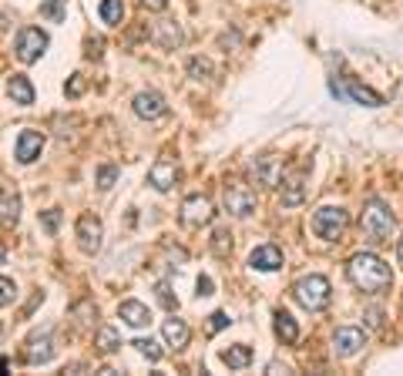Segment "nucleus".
Listing matches in <instances>:
<instances>
[{
  "label": "nucleus",
  "mask_w": 403,
  "mask_h": 376,
  "mask_svg": "<svg viewBox=\"0 0 403 376\" xmlns=\"http://www.w3.org/2000/svg\"><path fill=\"white\" fill-rule=\"evenodd\" d=\"M347 276L349 282L366 296H380L390 289V282H393V272H390V265L383 259H376L373 252H356L353 259L347 262Z\"/></svg>",
  "instance_id": "nucleus-1"
},
{
  "label": "nucleus",
  "mask_w": 403,
  "mask_h": 376,
  "mask_svg": "<svg viewBox=\"0 0 403 376\" xmlns=\"http://www.w3.org/2000/svg\"><path fill=\"white\" fill-rule=\"evenodd\" d=\"M292 299L299 303L303 309H309V313H320V309L330 306V299H333V293H330V279L326 276H303L292 282Z\"/></svg>",
  "instance_id": "nucleus-2"
},
{
  "label": "nucleus",
  "mask_w": 403,
  "mask_h": 376,
  "mask_svg": "<svg viewBox=\"0 0 403 376\" xmlns=\"http://www.w3.org/2000/svg\"><path fill=\"white\" fill-rule=\"evenodd\" d=\"M393 225H397V219H393L387 202L383 198H370L366 212H363V236L370 238V242H387Z\"/></svg>",
  "instance_id": "nucleus-3"
},
{
  "label": "nucleus",
  "mask_w": 403,
  "mask_h": 376,
  "mask_svg": "<svg viewBox=\"0 0 403 376\" xmlns=\"http://www.w3.org/2000/svg\"><path fill=\"white\" fill-rule=\"evenodd\" d=\"M347 225H349V215H347V209H339V205H323V209H316V215H313V232H316L323 242H339L343 232H347Z\"/></svg>",
  "instance_id": "nucleus-4"
},
{
  "label": "nucleus",
  "mask_w": 403,
  "mask_h": 376,
  "mask_svg": "<svg viewBox=\"0 0 403 376\" xmlns=\"http://www.w3.org/2000/svg\"><path fill=\"white\" fill-rule=\"evenodd\" d=\"M222 202H225V212H229V215H239V219H249L252 212L259 209L255 192H252L249 185H242V181H225Z\"/></svg>",
  "instance_id": "nucleus-5"
},
{
  "label": "nucleus",
  "mask_w": 403,
  "mask_h": 376,
  "mask_svg": "<svg viewBox=\"0 0 403 376\" xmlns=\"http://www.w3.org/2000/svg\"><path fill=\"white\" fill-rule=\"evenodd\" d=\"M330 91H333L339 101H356V104H366V108H380L383 104V95H376L373 87L353 81V78H343V81H330Z\"/></svg>",
  "instance_id": "nucleus-6"
},
{
  "label": "nucleus",
  "mask_w": 403,
  "mask_h": 376,
  "mask_svg": "<svg viewBox=\"0 0 403 376\" xmlns=\"http://www.w3.org/2000/svg\"><path fill=\"white\" fill-rule=\"evenodd\" d=\"M181 225L185 229H202V225H209L215 219V209H212V202L205 195H188L181 202Z\"/></svg>",
  "instance_id": "nucleus-7"
},
{
  "label": "nucleus",
  "mask_w": 403,
  "mask_h": 376,
  "mask_svg": "<svg viewBox=\"0 0 403 376\" xmlns=\"http://www.w3.org/2000/svg\"><path fill=\"white\" fill-rule=\"evenodd\" d=\"M44 47H47V34L41 28H24L17 34V57L24 64H34L44 54Z\"/></svg>",
  "instance_id": "nucleus-8"
},
{
  "label": "nucleus",
  "mask_w": 403,
  "mask_h": 376,
  "mask_svg": "<svg viewBox=\"0 0 403 376\" xmlns=\"http://www.w3.org/2000/svg\"><path fill=\"white\" fill-rule=\"evenodd\" d=\"M101 236H104V229H101L97 215H81L78 219V245H81V252L95 255L101 249Z\"/></svg>",
  "instance_id": "nucleus-9"
},
{
  "label": "nucleus",
  "mask_w": 403,
  "mask_h": 376,
  "mask_svg": "<svg viewBox=\"0 0 403 376\" xmlns=\"http://www.w3.org/2000/svg\"><path fill=\"white\" fill-rule=\"evenodd\" d=\"M363 346H366V333H363V329H356V326H343V329H336V336H333L336 356L349 360V356H356Z\"/></svg>",
  "instance_id": "nucleus-10"
},
{
  "label": "nucleus",
  "mask_w": 403,
  "mask_h": 376,
  "mask_svg": "<svg viewBox=\"0 0 403 376\" xmlns=\"http://www.w3.org/2000/svg\"><path fill=\"white\" fill-rule=\"evenodd\" d=\"M24 360L28 363H51L54 360V336H51V329H41V333H34L28 339V349H24Z\"/></svg>",
  "instance_id": "nucleus-11"
},
{
  "label": "nucleus",
  "mask_w": 403,
  "mask_h": 376,
  "mask_svg": "<svg viewBox=\"0 0 403 376\" xmlns=\"http://www.w3.org/2000/svg\"><path fill=\"white\" fill-rule=\"evenodd\" d=\"M131 108H135V114L145 118V121H155V118H162V114L168 111L165 98H162L158 91H138L135 101H131Z\"/></svg>",
  "instance_id": "nucleus-12"
},
{
  "label": "nucleus",
  "mask_w": 403,
  "mask_h": 376,
  "mask_svg": "<svg viewBox=\"0 0 403 376\" xmlns=\"http://www.w3.org/2000/svg\"><path fill=\"white\" fill-rule=\"evenodd\" d=\"M41 148H44V135H41V131L24 128V131L17 135V162H20V165L37 162V158H41Z\"/></svg>",
  "instance_id": "nucleus-13"
},
{
  "label": "nucleus",
  "mask_w": 403,
  "mask_h": 376,
  "mask_svg": "<svg viewBox=\"0 0 403 376\" xmlns=\"http://www.w3.org/2000/svg\"><path fill=\"white\" fill-rule=\"evenodd\" d=\"M279 175H282V168H279V158H272V154H263V158L252 162V178L265 185V188H276Z\"/></svg>",
  "instance_id": "nucleus-14"
},
{
  "label": "nucleus",
  "mask_w": 403,
  "mask_h": 376,
  "mask_svg": "<svg viewBox=\"0 0 403 376\" xmlns=\"http://www.w3.org/2000/svg\"><path fill=\"white\" fill-rule=\"evenodd\" d=\"M20 219V195L14 192V185H0V225L11 229Z\"/></svg>",
  "instance_id": "nucleus-15"
},
{
  "label": "nucleus",
  "mask_w": 403,
  "mask_h": 376,
  "mask_svg": "<svg viewBox=\"0 0 403 376\" xmlns=\"http://www.w3.org/2000/svg\"><path fill=\"white\" fill-rule=\"evenodd\" d=\"M175 181H179V168L172 165L168 158H158V162L148 168V185H155L158 192H168Z\"/></svg>",
  "instance_id": "nucleus-16"
},
{
  "label": "nucleus",
  "mask_w": 403,
  "mask_h": 376,
  "mask_svg": "<svg viewBox=\"0 0 403 376\" xmlns=\"http://www.w3.org/2000/svg\"><path fill=\"white\" fill-rule=\"evenodd\" d=\"M249 265L259 272H276V269H282V252L276 245H259V249H252Z\"/></svg>",
  "instance_id": "nucleus-17"
},
{
  "label": "nucleus",
  "mask_w": 403,
  "mask_h": 376,
  "mask_svg": "<svg viewBox=\"0 0 403 376\" xmlns=\"http://www.w3.org/2000/svg\"><path fill=\"white\" fill-rule=\"evenodd\" d=\"M118 316H121L128 326H135V329H141V326H148V322H152V313H148V306H145V303H138V299H125V303L118 306Z\"/></svg>",
  "instance_id": "nucleus-18"
},
{
  "label": "nucleus",
  "mask_w": 403,
  "mask_h": 376,
  "mask_svg": "<svg viewBox=\"0 0 403 376\" xmlns=\"http://www.w3.org/2000/svg\"><path fill=\"white\" fill-rule=\"evenodd\" d=\"M162 336H165V343L172 349H185L188 346V326H185V322L181 320H165V326H162Z\"/></svg>",
  "instance_id": "nucleus-19"
},
{
  "label": "nucleus",
  "mask_w": 403,
  "mask_h": 376,
  "mask_svg": "<svg viewBox=\"0 0 403 376\" xmlns=\"http://www.w3.org/2000/svg\"><path fill=\"white\" fill-rule=\"evenodd\" d=\"M303 198H306V178H303V175H292V178L282 185V205H286V209H296V205H303Z\"/></svg>",
  "instance_id": "nucleus-20"
},
{
  "label": "nucleus",
  "mask_w": 403,
  "mask_h": 376,
  "mask_svg": "<svg viewBox=\"0 0 403 376\" xmlns=\"http://www.w3.org/2000/svg\"><path fill=\"white\" fill-rule=\"evenodd\" d=\"M7 95H11L14 104H34V87H30V81L24 74H14V78L7 81Z\"/></svg>",
  "instance_id": "nucleus-21"
},
{
  "label": "nucleus",
  "mask_w": 403,
  "mask_h": 376,
  "mask_svg": "<svg viewBox=\"0 0 403 376\" xmlns=\"http://www.w3.org/2000/svg\"><path fill=\"white\" fill-rule=\"evenodd\" d=\"M272 320H276V336L286 343V346H292V343L299 339V326H296V320H292L286 309H276V316H272Z\"/></svg>",
  "instance_id": "nucleus-22"
},
{
  "label": "nucleus",
  "mask_w": 403,
  "mask_h": 376,
  "mask_svg": "<svg viewBox=\"0 0 403 376\" xmlns=\"http://www.w3.org/2000/svg\"><path fill=\"white\" fill-rule=\"evenodd\" d=\"M222 363L229 370H249L252 366V349L246 343H236V346H229L222 353Z\"/></svg>",
  "instance_id": "nucleus-23"
},
{
  "label": "nucleus",
  "mask_w": 403,
  "mask_h": 376,
  "mask_svg": "<svg viewBox=\"0 0 403 376\" xmlns=\"http://www.w3.org/2000/svg\"><path fill=\"white\" fill-rule=\"evenodd\" d=\"M155 41L172 51V47H179V44H181V28H179V24H172V20H162L158 30H155Z\"/></svg>",
  "instance_id": "nucleus-24"
},
{
  "label": "nucleus",
  "mask_w": 403,
  "mask_h": 376,
  "mask_svg": "<svg viewBox=\"0 0 403 376\" xmlns=\"http://www.w3.org/2000/svg\"><path fill=\"white\" fill-rule=\"evenodd\" d=\"M97 14L104 24H121V17H125V4L121 0H101V7H97Z\"/></svg>",
  "instance_id": "nucleus-25"
},
{
  "label": "nucleus",
  "mask_w": 403,
  "mask_h": 376,
  "mask_svg": "<svg viewBox=\"0 0 403 376\" xmlns=\"http://www.w3.org/2000/svg\"><path fill=\"white\" fill-rule=\"evenodd\" d=\"M95 346H97V353H104V356H112L114 349L121 346V339H118V333H114L112 326H101V329H97Z\"/></svg>",
  "instance_id": "nucleus-26"
},
{
  "label": "nucleus",
  "mask_w": 403,
  "mask_h": 376,
  "mask_svg": "<svg viewBox=\"0 0 403 376\" xmlns=\"http://www.w3.org/2000/svg\"><path fill=\"white\" fill-rule=\"evenodd\" d=\"M212 252L222 255V259L232 252V232H229V229H215V236H212Z\"/></svg>",
  "instance_id": "nucleus-27"
},
{
  "label": "nucleus",
  "mask_w": 403,
  "mask_h": 376,
  "mask_svg": "<svg viewBox=\"0 0 403 376\" xmlns=\"http://www.w3.org/2000/svg\"><path fill=\"white\" fill-rule=\"evenodd\" d=\"M131 346L138 349L141 356H148V360H152V363H158V360H162V349H158V343H155L152 336H148V339H145V336H138V339H135Z\"/></svg>",
  "instance_id": "nucleus-28"
},
{
  "label": "nucleus",
  "mask_w": 403,
  "mask_h": 376,
  "mask_svg": "<svg viewBox=\"0 0 403 376\" xmlns=\"http://www.w3.org/2000/svg\"><path fill=\"white\" fill-rule=\"evenodd\" d=\"M114 181H118V168H114V165H101V168H97V188H101V192H108Z\"/></svg>",
  "instance_id": "nucleus-29"
},
{
  "label": "nucleus",
  "mask_w": 403,
  "mask_h": 376,
  "mask_svg": "<svg viewBox=\"0 0 403 376\" xmlns=\"http://www.w3.org/2000/svg\"><path fill=\"white\" fill-rule=\"evenodd\" d=\"M41 17H47V20L61 24V20H64V0H47V4L41 7Z\"/></svg>",
  "instance_id": "nucleus-30"
},
{
  "label": "nucleus",
  "mask_w": 403,
  "mask_h": 376,
  "mask_svg": "<svg viewBox=\"0 0 403 376\" xmlns=\"http://www.w3.org/2000/svg\"><path fill=\"white\" fill-rule=\"evenodd\" d=\"M188 74L202 81V78H209V74H212V64L205 61V57H192V61H188Z\"/></svg>",
  "instance_id": "nucleus-31"
},
{
  "label": "nucleus",
  "mask_w": 403,
  "mask_h": 376,
  "mask_svg": "<svg viewBox=\"0 0 403 376\" xmlns=\"http://www.w3.org/2000/svg\"><path fill=\"white\" fill-rule=\"evenodd\" d=\"M155 293H158V303H162L165 309H172V313L179 309V299L172 296V289H168V282H158V286H155Z\"/></svg>",
  "instance_id": "nucleus-32"
},
{
  "label": "nucleus",
  "mask_w": 403,
  "mask_h": 376,
  "mask_svg": "<svg viewBox=\"0 0 403 376\" xmlns=\"http://www.w3.org/2000/svg\"><path fill=\"white\" fill-rule=\"evenodd\" d=\"M14 296H17V286L11 282V279L0 276V306H11V303H14Z\"/></svg>",
  "instance_id": "nucleus-33"
},
{
  "label": "nucleus",
  "mask_w": 403,
  "mask_h": 376,
  "mask_svg": "<svg viewBox=\"0 0 403 376\" xmlns=\"http://www.w3.org/2000/svg\"><path fill=\"white\" fill-rule=\"evenodd\" d=\"M41 222H44V229H47V232L54 236V232H57V225H61V212H57V209H47V212L41 215Z\"/></svg>",
  "instance_id": "nucleus-34"
},
{
  "label": "nucleus",
  "mask_w": 403,
  "mask_h": 376,
  "mask_svg": "<svg viewBox=\"0 0 403 376\" xmlns=\"http://www.w3.org/2000/svg\"><path fill=\"white\" fill-rule=\"evenodd\" d=\"M101 47H104L101 37H88V41H84V54H88V57H101V54H104Z\"/></svg>",
  "instance_id": "nucleus-35"
},
{
  "label": "nucleus",
  "mask_w": 403,
  "mask_h": 376,
  "mask_svg": "<svg viewBox=\"0 0 403 376\" xmlns=\"http://www.w3.org/2000/svg\"><path fill=\"white\" fill-rule=\"evenodd\" d=\"M229 316H225V313H212L209 316V333H219V329H225V326H229Z\"/></svg>",
  "instance_id": "nucleus-36"
},
{
  "label": "nucleus",
  "mask_w": 403,
  "mask_h": 376,
  "mask_svg": "<svg viewBox=\"0 0 403 376\" xmlns=\"http://www.w3.org/2000/svg\"><path fill=\"white\" fill-rule=\"evenodd\" d=\"M195 289H198V299H202V296H212V289H215V286H212V279H209V276H198Z\"/></svg>",
  "instance_id": "nucleus-37"
},
{
  "label": "nucleus",
  "mask_w": 403,
  "mask_h": 376,
  "mask_svg": "<svg viewBox=\"0 0 403 376\" xmlns=\"http://www.w3.org/2000/svg\"><path fill=\"white\" fill-rule=\"evenodd\" d=\"M81 91H84V78H81V74H74V78H71V84H68V95H71V98H78Z\"/></svg>",
  "instance_id": "nucleus-38"
},
{
  "label": "nucleus",
  "mask_w": 403,
  "mask_h": 376,
  "mask_svg": "<svg viewBox=\"0 0 403 376\" xmlns=\"http://www.w3.org/2000/svg\"><path fill=\"white\" fill-rule=\"evenodd\" d=\"M141 4H145L148 11H165L168 7V0H141Z\"/></svg>",
  "instance_id": "nucleus-39"
},
{
  "label": "nucleus",
  "mask_w": 403,
  "mask_h": 376,
  "mask_svg": "<svg viewBox=\"0 0 403 376\" xmlns=\"http://www.w3.org/2000/svg\"><path fill=\"white\" fill-rule=\"evenodd\" d=\"M400 262H403V238H400Z\"/></svg>",
  "instance_id": "nucleus-40"
},
{
  "label": "nucleus",
  "mask_w": 403,
  "mask_h": 376,
  "mask_svg": "<svg viewBox=\"0 0 403 376\" xmlns=\"http://www.w3.org/2000/svg\"><path fill=\"white\" fill-rule=\"evenodd\" d=\"M0 262H4V252H0Z\"/></svg>",
  "instance_id": "nucleus-41"
},
{
  "label": "nucleus",
  "mask_w": 403,
  "mask_h": 376,
  "mask_svg": "<svg viewBox=\"0 0 403 376\" xmlns=\"http://www.w3.org/2000/svg\"><path fill=\"white\" fill-rule=\"evenodd\" d=\"M0 336H4V326H0Z\"/></svg>",
  "instance_id": "nucleus-42"
}]
</instances>
